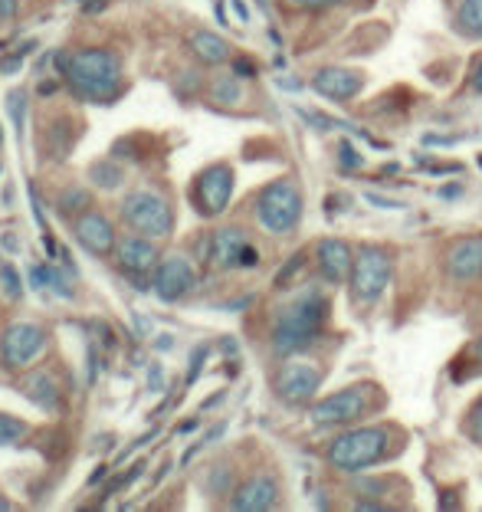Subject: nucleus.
Wrapping results in <instances>:
<instances>
[{"instance_id":"26","label":"nucleus","mask_w":482,"mask_h":512,"mask_svg":"<svg viewBox=\"0 0 482 512\" xmlns=\"http://www.w3.org/2000/svg\"><path fill=\"white\" fill-rule=\"evenodd\" d=\"M30 434V424L20 421V417H10V414H0V447H14L20 440H27Z\"/></svg>"},{"instance_id":"6","label":"nucleus","mask_w":482,"mask_h":512,"mask_svg":"<svg viewBox=\"0 0 482 512\" xmlns=\"http://www.w3.org/2000/svg\"><path fill=\"white\" fill-rule=\"evenodd\" d=\"M374 391H378L374 384H351V388L328 394V398L312 404V411H309L312 424L315 427H342V424L361 421V417L371 411Z\"/></svg>"},{"instance_id":"51","label":"nucleus","mask_w":482,"mask_h":512,"mask_svg":"<svg viewBox=\"0 0 482 512\" xmlns=\"http://www.w3.org/2000/svg\"><path fill=\"white\" fill-rule=\"evenodd\" d=\"M479 168H482V158H479Z\"/></svg>"},{"instance_id":"14","label":"nucleus","mask_w":482,"mask_h":512,"mask_svg":"<svg viewBox=\"0 0 482 512\" xmlns=\"http://www.w3.org/2000/svg\"><path fill=\"white\" fill-rule=\"evenodd\" d=\"M446 276L453 283H476V279H482V234H469L450 243V250H446Z\"/></svg>"},{"instance_id":"5","label":"nucleus","mask_w":482,"mask_h":512,"mask_svg":"<svg viewBox=\"0 0 482 512\" xmlns=\"http://www.w3.org/2000/svg\"><path fill=\"white\" fill-rule=\"evenodd\" d=\"M391 276H394V253L364 243L355 253V266H351V296L361 306H371V302H378L384 296Z\"/></svg>"},{"instance_id":"50","label":"nucleus","mask_w":482,"mask_h":512,"mask_svg":"<svg viewBox=\"0 0 482 512\" xmlns=\"http://www.w3.org/2000/svg\"><path fill=\"white\" fill-rule=\"evenodd\" d=\"M0 148H4V132H0Z\"/></svg>"},{"instance_id":"10","label":"nucleus","mask_w":482,"mask_h":512,"mask_svg":"<svg viewBox=\"0 0 482 512\" xmlns=\"http://www.w3.org/2000/svg\"><path fill=\"white\" fill-rule=\"evenodd\" d=\"M322 388V371L309 362H289L276 371L273 391L282 404L289 407H305L315 401V394Z\"/></svg>"},{"instance_id":"29","label":"nucleus","mask_w":482,"mask_h":512,"mask_svg":"<svg viewBox=\"0 0 482 512\" xmlns=\"http://www.w3.org/2000/svg\"><path fill=\"white\" fill-rule=\"evenodd\" d=\"M0 286L10 299H20L23 296V283H20V273L14 263H0Z\"/></svg>"},{"instance_id":"7","label":"nucleus","mask_w":482,"mask_h":512,"mask_svg":"<svg viewBox=\"0 0 482 512\" xmlns=\"http://www.w3.org/2000/svg\"><path fill=\"white\" fill-rule=\"evenodd\" d=\"M122 220L132 230H138V234H145V237H171V230H174V214H171V204L164 201L161 194L155 191H132V194H125V201H122Z\"/></svg>"},{"instance_id":"18","label":"nucleus","mask_w":482,"mask_h":512,"mask_svg":"<svg viewBox=\"0 0 482 512\" xmlns=\"http://www.w3.org/2000/svg\"><path fill=\"white\" fill-rule=\"evenodd\" d=\"M276 506H279V483L266 473L246 480L230 499V509H237V512H263Z\"/></svg>"},{"instance_id":"8","label":"nucleus","mask_w":482,"mask_h":512,"mask_svg":"<svg viewBox=\"0 0 482 512\" xmlns=\"http://www.w3.org/2000/svg\"><path fill=\"white\" fill-rule=\"evenodd\" d=\"M204 253L217 270H256L263 260L260 250L253 247L240 227H223L217 234H210V240L204 243Z\"/></svg>"},{"instance_id":"37","label":"nucleus","mask_w":482,"mask_h":512,"mask_svg":"<svg viewBox=\"0 0 482 512\" xmlns=\"http://www.w3.org/2000/svg\"><path fill=\"white\" fill-rule=\"evenodd\" d=\"M233 76L253 79V76H256V63H253V60H246V56H237V60H233Z\"/></svg>"},{"instance_id":"11","label":"nucleus","mask_w":482,"mask_h":512,"mask_svg":"<svg viewBox=\"0 0 482 512\" xmlns=\"http://www.w3.org/2000/svg\"><path fill=\"white\" fill-rule=\"evenodd\" d=\"M233 168L230 165H210L197 174L194 181V204H197V214L204 217H220L227 211L230 197H233Z\"/></svg>"},{"instance_id":"3","label":"nucleus","mask_w":482,"mask_h":512,"mask_svg":"<svg viewBox=\"0 0 482 512\" xmlns=\"http://www.w3.org/2000/svg\"><path fill=\"white\" fill-rule=\"evenodd\" d=\"M391 453H394L391 427L374 424V427H355V430L338 434L332 444H328L325 460H328V467H332V470L355 476V473L378 467V463H384Z\"/></svg>"},{"instance_id":"21","label":"nucleus","mask_w":482,"mask_h":512,"mask_svg":"<svg viewBox=\"0 0 482 512\" xmlns=\"http://www.w3.org/2000/svg\"><path fill=\"white\" fill-rule=\"evenodd\" d=\"M43 142H46V151H50L53 161H63L69 151H73V145H76V122L69 119V115L56 119L50 128H46Z\"/></svg>"},{"instance_id":"9","label":"nucleus","mask_w":482,"mask_h":512,"mask_svg":"<svg viewBox=\"0 0 482 512\" xmlns=\"http://www.w3.org/2000/svg\"><path fill=\"white\" fill-rule=\"evenodd\" d=\"M46 348V329L37 322H14L0 335V368L23 371Z\"/></svg>"},{"instance_id":"36","label":"nucleus","mask_w":482,"mask_h":512,"mask_svg":"<svg viewBox=\"0 0 482 512\" xmlns=\"http://www.w3.org/2000/svg\"><path fill=\"white\" fill-rule=\"evenodd\" d=\"M391 486H394V480H387V476H374V480L358 483V493H364V496H387Z\"/></svg>"},{"instance_id":"22","label":"nucleus","mask_w":482,"mask_h":512,"mask_svg":"<svg viewBox=\"0 0 482 512\" xmlns=\"http://www.w3.org/2000/svg\"><path fill=\"white\" fill-rule=\"evenodd\" d=\"M453 30L466 40H482V0H460L456 4Z\"/></svg>"},{"instance_id":"46","label":"nucleus","mask_w":482,"mask_h":512,"mask_svg":"<svg viewBox=\"0 0 482 512\" xmlns=\"http://www.w3.org/2000/svg\"><path fill=\"white\" fill-rule=\"evenodd\" d=\"M460 191H463L460 184H446V188H443L440 194H443V197H456V194H460Z\"/></svg>"},{"instance_id":"4","label":"nucleus","mask_w":482,"mask_h":512,"mask_svg":"<svg viewBox=\"0 0 482 512\" xmlns=\"http://www.w3.org/2000/svg\"><path fill=\"white\" fill-rule=\"evenodd\" d=\"M256 220L273 237L296 234L302 220V191L296 178H276L256 194Z\"/></svg>"},{"instance_id":"48","label":"nucleus","mask_w":482,"mask_h":512,"mask_svg":"<svg viewBox=\"0 0 482 512\" xmlns=\"http://www.w3.org/2000/svg\"><path fill=\"white\" fill-rule=\"evenodd\" d=\"M53 89H56V83H40V92H43V96H50Z\"/></svg>"},{"instance_id":"34","label":"nucleus","mask_w":482,"mask_h":512,"mask_svg":"<svg viewBox=\"0 0 482 512\" xmlns=\"http://www.w3.org/2000/svg\"><path fill=\"white\" fill-rule=\"evenodd\" d=\"M292 10H305V14H315V10H332L345 0H286Z\"/></svg>"},{"instance_id":"30","label":"nucleus","mask_w":482,"mask_h":512,"mask_svg":"<svg viewBox=\"0 0 482 512\" xmlns=\"http://www.w3.org/2000/svg\"><path fill=\"white\" fill-rule=\"evenodd\" d=\"M302 266H305V253H296V256H289V263L282 266V270L276 273V286L279 289H289V283L302 273Z\"/></svg>"},{"instance_id":"27","label":"nucleus","mask_w":482,"mask_h":512,"mask_svg":"<svg viewBox=\"0 0 482 512\" xmlns=\"http://www.w3.org/2000/svg\"><path fill=\"white\" fill-rule=\"evenodd\" d=\"M210 96L217 102H240V76H217L210 86Z\"/></svg>"},{"instance_id":"2","label":"nucleus","mask_w":482,"mask_h":512,"mask_svg":"<svg viewBox=\"0 0 482 512\" xmlns=\"http://www.w3.org/2000/svg\"><path fill=\"white\" fill-rule=\"evenodd\" d=\"M325 322H328V299L319 289H302L276 316L269 345H273L276 355H299L319 342Z\"/></svg>"},{"instance_id":"43","label":"nucleus","mask_w":482,"mask_h":512,"mask_svg":"<svg viewBox=\"0 0 482 512\" xmlns=\"http://www.w3.org/2000/svg\"><path fill=\"white\" fill-rule=\"evenodd\" d=\"M105 476H109V467H99L96 473H92V476H89V486H96V483H102V480H105Z\"/></svg>"},{"instance_id":"24","label":"nucleus","mask_w":482,"mask_h":512,"mask_svg":"<svg viewBox=\"0 0 482 512\" xmlns=\"http://www.w3.org/2000/svg\"><path fill=\"white\" fill-rule=\"evenodd\" d=\"M30 276H33V286H40V289L50 286L60 299H73V286H69V283H66V276L56 273L53 266H33Z\"/></svg>"},{"instance_id":"49","label":"nucleus","mask_w":482,"mask_h":512,"mask_svg":"<svg viewBox=\"0 0 482 512\" xmlns=\"http://www.w3.org/2000/svg\"><path fill=\"white\" fill-rule=\"evenodd\" d=\"M7 509H14V506H10V503H7V499H4V496H0V512H7Z\"/></svg>"},{"instance_id":"13","label":"nucleus","mask_w":482,"mask_h":512,"mask_svg":"<svg viewBox=\"0 0 482 512\" xmlns=\"http://www.w3.org/2000/svg\"><path fill=\"white\" fill-rule=\"evenodd\" d=\"M73 237L79 240V247L92 256H109L115 250V243H119L112 220L102 211H92V207L82 211L79 217H73Z\"/></svg>"},{"instance_id":"35","label":"nucleus","mask_w":482,"mask_h":512,"mask_svg":"<svg viewBox=\"0 0 482 512\" xmlns=\"http://www.w3.org/2000/svg\"><path fill=\"white\" fill-rule=\"evenodd\" d=\"M207 355H210V348H207V345H197L194 352H191V368H187V384H194L197 378H201Z\"/></svg>"},{"instance_id":"20","label":"nucleus","mask_w":482,"mask_h":512,"mask_svg":"<svg viewBox=\"0 0 482 512\" xmlns=\"http://www.w3.org/2000/svg\"><path fill=\"white\" fill-rule=\"evenodd\" d=\"M191 50H194L197 60L210 63V66L230 60V43L223 37H217V33H210V30H194L191 33Z\"/></svg>"},{"instance_id":"1","label":"nucleus","mask_w":482,"mask_h":512,"mask_svg":"<svg viewBox=\"0 0 482 512\" xmlns=\"http://www.w3.org/2000/svg\"><path fill=\"white\" fill-rule=\"evenodd\" d=\"M56 69L66 76L69 89L79 99L89 102H112L122 92V63L112 50H79L60 53Z\"/></svg>"},{"instance_id":"28","label":"nucleus","mask_w":482,"mask_h":512,"mask_svg":"<svg viewBox=\"0 0 482 512\" xmlns=\"http://www.w3.org/2000/svg\"><path fill=\"white\" fill-rule=\"evenodd\" d=\"M141 473H145V463L138 460L135 467L128 470L125 476H115V480H112L109 486H105V490H102V496H99V503H105V499H109V496L122 493V490H128V486H132V483H138V480H141Z\"/></svg>"},{"instance_id":"47","label":"nucleus","mask_w":482,"mask_h":512,"mask_svg":"<svg viewBox=\"0 0 482 512\" xmlns=\"http://www.w3.org/2000/svg\"><path fill=\"white\" fill-rule=\"evenodd\" d=\"M158 348H161V352H164V348H171V335H161V339H158Z\"/></svg>"},{"instance_id":"19","label":"nucleus","mask_w":482,"mask_h":512,"mask_svg":"<svg viewBox=\"0 0 482 512\" xmlns=\"http://www.w3.org/2000/svg\"><path fill=\"white\" fill-rule=\"evenodd\" d=\"M20 391H23V398L37 404L40 411L56 414V411H60V404H63V388H60V381L50 375V371H33V375L20 378Z\"/></svg>"},{"instance_id":"39","label":"nucleus","mask_w":482,"mask_h":512,"mask_svg":"<svg viewBox=\"0 0 482 512\" xmlns=\"http://www.w3.org/2000/svg\"><path fill=\"white\" fill-rule=\"evenodd\" d=\"M469 86H473L476 92H482V53L473 60V66H469Z\"/></svg>"},{"instance_id":"41","label":"nucleus","mask_w":482,"mask_h":512,"mask_svg":"<svg viewBox=\"0 0 482 512\" xmlns=\"http://www.w3.org/2000/svg\"><path fill=\"white\" fill-rule=\"evenodd\" d=\"M17 14V0H0V20H10Z\"/></svg>"},{"instance_id":"38","label":"nucleus","mask_w":482,"mask_h":512,"mask_svg":"<svg viewBox=\"0 0 482 512\" xmlns=\"http://www.w3.org/2000/svg\"><path fill=\"white\" fill-rule=\"evenodd\" d=\"M466 362L473 365V371H482V339H476L466 348Z\"/></svg>"},{"instance_id":"40","label":"nucleus","mask_w":482,"mask_h":512,"mask_svg":"<svg viewBox=\"0 0 482 512\" xmlns=\"http://www.w3.org/2000/svg\"><path fill=\"white\" fill-rule=\"evenodd\" d=\"M368 204H374V207H381V211H397V207H404V204H397V201H391V197H381V194H368Z\"/></svg>"},{"instance_id":"31","label":"nucleus","mask_w":482,"mask_h":512,"mask_svg":"<svg viewBox=\"0 0 482 512\" xmlns=\"http://www.w3.org/2000/svg\"><path fill=\"white\" fill-rule=\"evenodd\" d=\"M7 109H10V119H14V125H17V135H20V128H23V119H27V96L23 92H10L7 96Z\"/></svg>"},{"instance_id":"33","label":"nucleus","mask_w":482,"mask_h":512,"mask_svg":"<svg viewBox=\"0 0 482 512\" xmlns=\"http://www.w3.org/2000/svg\"><path fill=\"white\" fill-rule=\"evenodd\" d=\"M338 165H342V171H358L364 165V158L358 155L355 145L342 142V145H338Z\"/></svg>"},{"instance_id":"25","label":"nucleus","mask_w":482,"mask_h":512,"mask_svg":"<svg viewBox=\"0 0 482 512\" xmlns=\"http://www.w3.org/2000/svg\"><path fill=\"white\" fill-rule=\"evenodd\" d=\"M89 178H92V184H99V188L112 191L125 181V171H122V165H115V161L105 158V161H96V165H89Z\"/></svg>"},{"instance_id":"42","label":"nucleus","mask_w":482,"mask_h":512,"mask_svg":"<svg viewBox=\"0 0 482 512\" xmlns=\"http://www.w3.org/2000/svg\"><path fill=\"white\" fill-rule=\"evenodd\" d=\"M4 247H7L10 253H20V240H17L14 234H10V230H7V234H4Z\"/></svg>"},{"instance_id":"12","label":"nucleus","mask_w":482,"mask_h":512,"mask_svg":"<svg viewBox=\"0 0 482 512\" xmlns=\"http://www.w3.org/2000/svg\"><path fill=\"white\" fill-rule=\"evenodd\" d=\"M194 286H197V273H194V263L187 260V256L171 253V256H164V260H158L155 276H151V289H155L158 299L178 302L191 293Z\"/></svg>"},{"instance_id":"16","label":"nucleus","mask_w":482,"mask_h":512,"mask_svg":"<svg viewBox=\"0 0 482 512\" xmlns=\"http://www.w3.org/2000/svg\"><path fill=\"white\" fill-rule=\"evenodd\" d=\"M115 256H119V266L125 273H151L161 260V253L155 247V237H145V234H128L115 243Z\"/></svg>"},{"instance_id":"23","label":"nucleus","mask_w":482,"mask_h":512,"mask_svg":"<svg viewBox=\"0 0 482 512\" xmlns=\"http://www.w3.org/2000/svg\"><path fill=\"white\" fill-rule=\"evenodd\" d=\"M89 207H92V194L86 188H79V184H69V188H63L60 197H56V211L66 220L79 217L82 211H89Z\"/></svg>"},{"instance_id":"17","label":"nucleus","mask_w":482,"mask_h":512,"mask_svg":"<svg viewBox=\"0 0 482 512\" xmlns=\"http://www.w3.org/2000/svg\"><path fill=\"white\" fill-rule=\"evenodd\" d=\"M315 263H319V273L328 283H345L351 276V266H355V250L348 247L345 240L338 237H325L319 240V247H315Z\"/></svg>"},{"instance_id":"15","label":"nucleus","mask_w":482,"mask_h":512,"mask_svg":"<svg viewBox=\"0 0 482 512\" xmlns=\"http://www.w3.org/2000/svg\"><path fill=\"white\" fill-rule=\"evenodd\" d=\"M312 89L319 92L322 99L348 102L364 89V73H358V69H345V66H325L312 76Z\"/></svg>"},{"instance_id":"32","label":"nucleus","mask_w":482,"mask_h":512,"mask_svg":"<svg viewBox=\"0 0 482 512\" xmlns=\"http://www.w3.org/2000/svg\"><path fill=\"white\" fill-rule=\"evenodd\" d=\"M466 434H469V440L482 444V398L473 407H469V414H466Z\"/></svg>"},{"instance_id":"45","label":"nucleus","mask_w":482,"mask_h":512,"mask_svg":"<svg viewBox=\"0 0 482 512\" xmlns=\"http://www.w3.org/2000/svg\"><path fill=\"white\" fill-rule=\"evenodd\" d=\"M233 10H237V17H240V20H246V17H250V10H246V4H243V0H233Z\"/></svg>"},{"instance_id":"44","label":"nucleus","mask_w":482,"mask_h":512,"mask_svg":"<svg viewBox=\"0 0 482 512\" xmlns=\"http://www.w3.org/2000/svg\"><path fill=\"white\" fill-rule=\"evenodd\" d=\"M223 434V424H217L214 430H207V434H204V440H201V444H210V440H217Z\"/></svg>"}]
</instances>
